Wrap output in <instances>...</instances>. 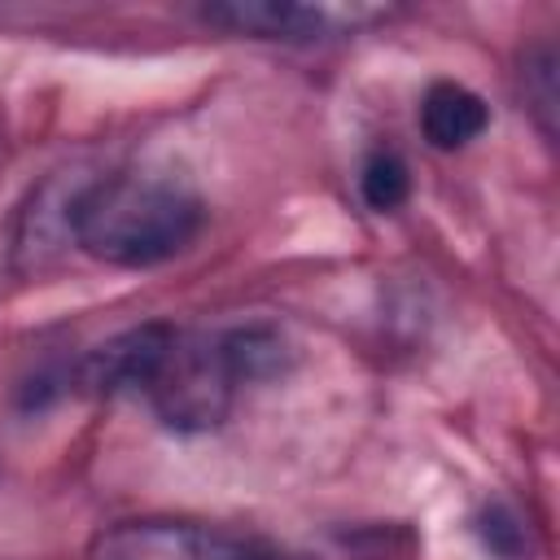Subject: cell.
<instances>
[{
	"label": "cell",
	"instance_id": "cell-1",
	"mask_svg": "<svg viewBox=\"0 0 560 560\" xmlns=\"http://www.w3.org/2000/svg\"><path fill=\"white\" fill-rule=\"evenodd\" d=\"M206 223L201 197L166 175H105L66 201L74 245L114 267H153L197 241Z\"/></svg>",
	"mask_w": 560,
	"mask_h": 560
},
{
	"label": "cell",
	"instance_id": "cell-2",
	"mask_svg": "<svg viewBox=\"0 0 560 560\" xmlns=\"http://www.w3.org/2000/svg\"><path fill=\"white\" fill-rule=\"evenodd\" d=\"M236 385L241 381L223 354L219 332L214 337H188L175 328V341H171L166 359L158 363L144 398L153 402V411L171 429H214L228 416Z\"/></svg>",
	"mask_w": 560,
	"mask_h": 560
},
{
	"label": "cell",
	"instance_id": "cell-3",
	"mask_svg": "<svg viewBox=\"0 0 560 560\" xmlns=\"http://www.w3.org/2000/svg\"><path fill=\"white\" fill-rule=\"evenodd\" d=\"M88 560H306L258 534H236L201 521H122L92 538Z\"/></svg>",
	"mask_w": 560,
	"mask_h": 560
},
{
	"label": "cell",
	"instance_id": "cell-4",
	"mask_svg": "<svg viewBox=\"0 0 560 560\" xmlns=\"http://www.w3.org/2000/svg\"><path fill=\"white\" fill-rule=\"evenodd\" d=\"M171 341H175V328H171V324H140V328H127V332H118L114 341L96 346V350L83 359L79 381H83V389H92V394H122V389L144 394L149 381H153V372H158V363L166 359Z\"/></svg>",
	"mask_w": 560,
	"mask_h": 560
},
{
	"label": "cell",
	"instance_id": "cell-5",
	"mask_svg": "<svg viewBox=\"0 0 560 560\" xmlns=\"http://www.w3.org/2000/svg\"><path fill=\"white\" fill-rule=\"evenodd\" d=\"M206 22L228 26L236 35H258V39H319L328 31V18L306 4H276V0H236V4H210L201 9Z\"/></svg>",
	"mask_w": 560,
	"mask_h": 560
},
{
	"label": "cell",
	"instance_id": "cell-6",
	"mask_svg": "<svg viewBox=\"0 0 560 560\" xmlns=\"http://www.w3.org/2000/svg\"><path fill=\"white\" fill-rule=\"evenodd\" d=\"M486 122H490V114L477 92H468L459 83H433L424 92L420 127L433 149H464L468 140H477L486 131Z\"/></svg>",
	"mask_w": 560,
	"mask_h": 560
},
{
	"label": "cell",
	"instance_id": "cell-7",
	"mask_svg": "<svg viewBox=\"0 0 560 560\" xmlns=\"http://www.w3.org/2000/svg\"><path fill=\"white\" fill-rule=\"evenodd\" d=\"M359 188H363V201L372 210H394L407 201V162L394 153V149H376L368 162H363V175H359Z\"/></svg>",
	"mask_w": 560,
	"mask_h": 560
},
{
	"label": "cell",
	"instance_id": "cell-8",
	"mask_svg": "<svg viewBox=\"0 0 560 560\" xmlns=\"http://www.w3.org/2000/svg\"><path fill=\"white\" fill-rule=\"evenodd\" d=\"M525 96L534 101L538 118H542V131L551 136V118H556V61H551V48H542L538 57L525 61Z\"/></svg>",
	"mask_w": 560,
	"mask_h": 560
},
{
	"label": "cell",
	"instance_id": "cell-9",
	"mask_svg": "<svg viewBox=\"0 0 560 560\" xmlns=\"http://www.w3.org/2000/svg\"><path fill=\"white\" fill-rule=\"evenodd\" d=\"M481 534H486V542H490L499 556H508V560L521 551V529H516V521H512L508 512H499V508H494V512H486Z\"/></svg>",
	"mask_w": 560,
	"mask_h": 560
}]
</instances>
